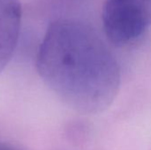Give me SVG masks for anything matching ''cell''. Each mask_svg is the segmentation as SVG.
I'll return each instance as SVG.
<instances>
[{
	"mask_svg": "<svg viewBox=\"0 0 151 150\" xmlns=\"http://www.w3.org/2000/svg\"><path fill=\"white\" fill-rule=\"evenodd\" d=\"M103 24L107 37L113 43L132 42L151 26V0H106Z\"/></svg>",
	"mask_w": 151,
	"mask_h": 150,
	"instance_id": "obj_2",
	"label": "cell"
},
{
	"mask_svg": "<svg viewBox=\"0 0 151 150\" xmlns=\"http://www.w3.org/2000/svg\"><path fill=\"white\" fill-rule=\"evenodd\" d=\"M37 69L61 99L84 113L107 109L120 87L114 56L91 27L73 20L50 25L38 52Z\"/></svg>",
	"mask_w": 151,
	"mask_h": 150,
	"instance_id": "obj_1",
	"label": "cell"
},
{
	"mask_svg": "<svg viewBox=\"0 0 151 150\" xmlns=\"http://www.w3.org/2000/svg\"><path fill=\"white\" fill-rule=\"evenodd\" d=\"M21 20L19 0H0V73L17 46Z\"/></svg>",
	"mask_w": 151,
	"mask_h": 150,
	"instance_id": "obj_3",
	"label": "cell"
}]
</instances>
